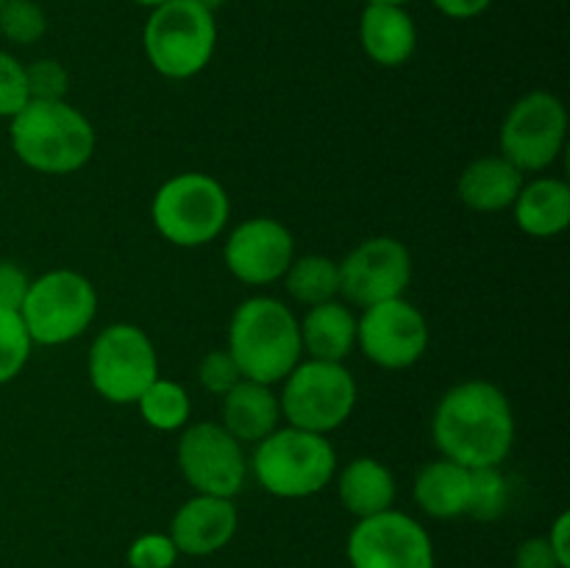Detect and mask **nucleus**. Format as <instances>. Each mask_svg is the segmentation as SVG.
<instances>
[{
    "label": "nucleus",
    "instance_id": "nucleus-1",
    "mask_svg": "<svg viewBox=\"0 0 570 568\" xmlns=\"http://www.w3.org/2000/svg\"><path fill=\"white\" fill-rule=\"evenodd\" d=\"M440 457L465 468L501 466L515 443V415L504 390L484 379H468L440 395L432 418Z\"/></svg>",
    "mask_w": 570,
    "mask_h": 568
},
{
    "label": "nucleus",
    "instance_id": "nucleus-2",
    "mask_svg": "<svg viewBox=\"0 0 570 568\" xmlns=\"http://www.w3.org/2000/svg\"><path fill=\"white\" fill-rule=\"evenodd\" d=\"M226 351L243 379L273 388L304 360L298 317L273 295L245 298L228 323Z\"/></svg>",
    "mask_w": 570,
    "mask_h": 568
},
{
    "label": "nucleus",
    "instance_id": "nucleus-3",
    "mask_svg": "<svg viewBox=\"0 0 570 568\" xmlns=\"http://www.w3.org/2000/svg\"><path fill=\"white\" fill-rule=\"evenodd\" d=\"M11 150L45 176L78 173L95 154V128L65 100H28L9 120Z\"/></svg>",
    "mask_w": 570,
    "mask_h": 568
},
{
    "label": "nucleus",
    "instance_id": "nucleus-4",
    "mask_svg": "<svg viewBox=\"0 0 570 568\" xmlns=\"http://www.w3.org/2000/svg\"><path fill=\"white\" fill-rule=\"evenodd\" d=\"M248 468L276 499H309L337 473V451L326 434L278 427L256 443Z\"/></svg>",
    "mask_w": 570,
    "mask_h": 568
},
{
    "label": "nucleus",
    "instance_id": "nucleus-5",
    "mask_svg": "<svg viewBox=\"0 0 570 568\" xmlns=\"http://www.w3.org/2000/svg\"><path fill=\"white\" fill-rule=\"evenodd\" d=\"M232 217L226 187L209 173H178L156 189L150 200L154 228L178 248L215 243Z\"/></svg>",
    "mask_w": 570,
    "mask_h": 568
},
{
    "label": "nucleus",
    "instance_id": "nucleus-6",
    "mask_svg": "<svg viewBox=\"0 0 570 568\" xmlns=\"http://www.w3.org/2000/svg\"><path fill=\"white\" fill-rule=\"evenodd\" d=\"M150 67L170 81H187L209 67L217 50L215 14L193 0H170L150 9L142 31Z\"/></svg>",
    "mask_w": 570,
    "mask_h": 568
},
{
    "label": "nucleus",
    "instance_id": "nucleus-7",
    "mask_svg": "<svg viewBox=\"0 0 570 568\" xmlns=\"http://www.w3.org/2000/svg\"><path fill=\"white\" fill-rule=\"evenodd\" d=\"M356 395V379L343 362L301 360L284 376L278 407L287 427L328 438L351 418Z\"/></svg>",
    "mask_w": 570,
    "mask_h": 568
},
{
    "label": "nucleus",
    "instance_id": "nucleus-8",
    "mask_svg": "<svg viewBox=\"0 0 570 568\" xmlns=\"http://www.w3.org/2000/svg\"><path fill=\"white\" fill-rule=\"evenodd\" d=\"M98 315V290L83 273L59 267L31 278L20 317L33 345H67L81 337Z\"/></svg>",
    "mask_w": 570,
    "mask_h": 568
},
{
    "label": "nucleus",
    "instance_id": "nucleus-9",
    "mask_svg": "<svg viewBox=\"0 0 570 568\" xmlns=\"http://www.w3.org/2000/svg\"><path fill=\"white\" fill-rule=\"evenodd\" d=\"M89 384L109 404H137L159 376V356L148 332L134 323H109L89 345Z\"/></svg>",
    "mask_w": 570,
    "mask_h": 568
},
{
    "label": "nucleus",
    "instance_id": "nucleus-10",
    "mask_svg": "<svg viewBox=\"0 0 570 568\" xmlns=\"http://www.w3.org/2000/svg\"><path fill=\"white\" fill-rule=\"evenodd\" d=\"M568 111L554 92L534 89L518 98L499 131L501 156L521 173H543L566 150Z\"/></svg>",
    "mask_w": 570,
    "mask_h": 568
},
{
    "label": "nucleus",
    "instance_id": "nucleus-11",
    "mask_svg": "<svg viewBox=\"0 0 570 568\" xmlns=\"http://www.w3.org/2000/svg\"><path fill=\"white\" fill-rule=\"evenodd\" d=\"M178 468L195 493L234 499L248 479L243 443L223 423H187L176 449Z\"/></svg>",
    "mask_w": 570,
    "mask_h": 568
},
{
    "label": "nucleus",
    "instance_id": "nucleus-12",
    "mask_svg": "<svg viewBox=\"0 0 570 568\" xmlns=\"http://www.w3.org/2000/svg\"><path fill=\"white\" fill-rule=\"evenodd\" d=\"M345 555L351 568H434V543L423 523L393 507L360 518Z\"/></svg>",
    "mask_w": 570,
    "mask_h": 568
},
{
    "label": "nucleus",
    "instance_id": "nucleus-13",
    "mask_svg": "<svg viewBox=\"0 0 570 568\" xmlns=\"http://www.w3.org/2000/svg\"><path fill=\"white\" fill-rule=\"evenodd\" d=\"M356 349L384 371H406L426 354L429 323L404 295L382 301L356 317Z\"/></svg>",
    "mask_w": 570,
    "mask_h": 568
},
{
    "label": "nucleus",
    "instance_id": "nucleus-14",
    "mask_svg": "<svg viewBox=\"0 0 570 568\" xmlns=\"http://www.w3.org/2000/svg\"><path fill=\"white\" fill-rule=\"evenodd\" d=\"M337 265L340 298L362 310L401 298L412 284V254L395 237L362 239Z\"/></svg>",
    "mask_w": 570,
    "mask_h": 568
},
{
    "label": "nucleus",
    "instance_id": "nucleus-15",
    "mask_svg": "<svg viewBox=\"0 0 570 568\" xmlns=\"http://www.w3.org/2000/svg\"><path fill=\"white\" fill-rule=\"evenodd\" d=\"M295 259V239L276 217H248L228 234L223 262L237 282L248 287L282 282Z\"/></svg>",
    "mask_w": 570,
    "mask_h": 568
},
{
    "label": "nucleus",
    "instance_id": "nucleus-16",
    "mask_svg": "<svg viewBox=\"0 0 570 568\" xmlns=\"http://www.w3.org/2000/svg\"><path fill=\"white\" fill-rule=\"evenodd\" d=\"M237 527L239 516L234 499L195 493L193 499L178 507L167 535L176 543L178 555L209 557L232 543Z\"/></svg>",
    "mask_w": 570,
    "mask_h": 568
},
{
    "label": "nucleus",
    "instance_id": "nucleus-17",
    "mask_svg": "<svg viewBox=\"0 0 570 568\" xmlns=\"http://www.w3.org/2000/svg\"><path fill=\"white\" fill-rule=\"evenodd\" d=\"M360 45L379 67H401L415 56L417 26L406 6L367 3L360 17Z\"/></svg>",
    "mask_w": 570,
    "mask_h": 568
},
{
    "label": "nucleus",
    "instance_id": "nucleus-18",
    "mask_svg": "<svg viewBox=\"0 0 570 568\" xmlns=\"http://www.w3.org/2000/svg\"><path fill=\"white\" fill-rule=\"evenodd\" d=\"M523 182H527V173L518 170L501 154L482 156V159H473L460 173L456 195H460V200L468 209L490 215V212L512 209Z\"/></svg>",
    "mask_w": 570,
    "mask_h": 568
},
{
    "label": "nucleus",
    "instance_id": "nucleus-19",
    "mask_svg": "<svg viewBox=\"0 0 570 568\" xmlns=\"http://www.w3.org/2000/svg\"><path fill=\"white\" fill-rule=\"evenodd\" d=\"M518 228L534 239L560 237L570 226V187L554 176H540L523 182L515 204H512Z\"/></svg>",
    "mask_w": 570,
    "mask_h": 568
},
{
    "label": "nucleus",
    "instance_id": "nucleus-20",
    "mask_svg": "<svg viewBox=\"0 0 570 568\" xmlns=\"http://www.w3.org/2000/svg\"><path fill=\"white\" fill-rule=\"evenodd\" d=\"M278 421H282V407L271 384L239 379L223 395V427L239 443H259L267 434L276 432Z\"/></svg>",
    "mask_w": 570,
    "mask_h": 568
},
{
    "label": "nucleus",
    "instance_id": "nucleus-21",
    "mask_svg": "<svg viewBox=\"0 0 570 568\" xmlns=\"http://www.w3.org/2000/svg\"><path fill=\"white\" fill-rule=\"evenodd\" d=\"M301 323V345L309 360L345 362L356 349V315L345 301L334 298L326 304L306 306Z\"/></svg>",
    "mask_w": 570,
    "mask_h": 568
},
{
    "label": "nucleus",
    "instance_id": "nucleus-22",
    "mask_svg": "<svg viewBox=\"0 0 570 568\" xmlns=\"http://www.w3.org/2000/svg\"><path fill=\"white\" fill-rule=\"evenodd\" d=\"M412 493H415L417 507L438 521L465 516L468 499H471V468L445 460V457L426 462L417 471Z\"/></svg>",
    "mask_w": 570,
    "mask_h": 568
},
{
    "label": "nucleus",
    "instance_id": "nucleus-23",
    "mask_svg": "<svg viewBox=\"0 0 570 568\" xmlns=\"http://www.w3.org/2000/svg\"><path fill=\"white\" fill-rule=\"evenodd\" d=\"M340 505L360 521L384 512L395 501V477L376 457H356L337 477Z\"/></svg>",
    "mask_w": 570,
    "mask_h": 568
},
{
    "label": "nucleus",
    "instance_id": "nucleus-24",
    "mask_svg": "<svg viewBox=\"0 0 570 568\" xmlns=\"http://www.w3.org/2000/svg\"><path fill=\"white\" fill-rule=\"evenodd\" d=\"M284 287L301 306L326 304L340 298V265L323 254L295 256L284 273Z\"/></svg>",
    "mask_w": 570,
    "mask_h": 568
},
{
    "label": "nucleus",
    "instance_id": "nucleus-25",
    "mask_svg": "<svg viewBox=\"0 0 570 568\" xmlns=\"http://www.w3.org/2000/svg\"><path fill=\"white\" fill-rule=\"evenodd\" d=\"M137 410L142 421L156 432H178L193 418V399L184 384L156 376L137 399Z\"/></svg>",
    "mask_w": 570,
    "mask_h": 568
},
{
    "label": "nucleus",
    "instance_id": "nucleus-26",
    "mask_svg": "<svg viewBox=\"0 0 570 568\" xmlns=\"http://www.w3.org/2000/svg\"><path fill=\"white\" fill-rule=\"evenodd\" d=\"M510 505V482H507L501 466L471 468V499H468V512L473 521H495L504 516Z\"/></svg>",
    "mask_w": 570,
    "mask_h": 568
},
{
    "label": "nucleus",
    "instance_id": "nucleus-27",
    "mask_svg": "<svg viewBox=\"0 0 570 568\" xmlns=\"http://www.w3.org/2000/svg\"><path fill=\"white\" fill-rule=\"evenodd\" d=\"M31 334L22 323L20 312L0 310V388L14 382L31 360Z\"/></svg>",
    "mask_w": 570,
    "mask_h": 568
},
{
    "label": "nucleus",
    "instance_id": "nucleus-28",
    "mask_svg": "<svg viewBox=\"0 0 570 568\" xmlns=\"http://www.w3.org/2000/svg\"><path fill=\"white\" fill-rule=\"evenodd\" d=\"M48 31V17L37 0H6L0 6V37L11 45H33Z\"/></svg>",
    "mask_w": 570,
    "mask_h": 568
},
{
    "label": "nucleus",
    "instance_id": "nucleus-29",
    "mask_svg": "<svg viewBox=\"0 0 570 568\" xmlns=\"http://www.w3.org/2000/svg\"><path fill=\"white\" fill-rule=\"evenodd\" d=\"M126 562L128 568H173L178 562V549L167 532H145L131 540Z\"/></svg>",
    "mask_w": 570,
    "mask_h": 568
},
{
    "label": "nucleus",
    "instance_id": "nucleus-30",
    "mask_svg": "<svg viewBox=\"0 0 570 568\" xmlns=\"http://www.w3.org/2000/svg\"><path fill=\"white\" fill-rule=\"evenodd\" d=\"M26 81L31 100H65L70 89V76L56 59H39L26 65Z\"/></svg>",
    "mask_w": 570,
    "mask_h": 568
},
{
    "label": "nucleus",
    "instance_id": "nucleus-31",
    "mask_svg": "<svg viewBox=\"0 0 570 568\" xmlns=\"http://www.w3.org/2000/svg\"><path fill=\"white\" fill-rule=\"evenodd\" d=\"M31 100L26 81V65L0 50V117L11 120Z\"/></svg>",
    "mask_w": 570,
    "mask_h": 568
},
{
    "label": "nucleus",
    "instance_id": "nucleus-32",
    "mask_svg": "<svg viewBox=\"0 0 570 568\" xmlns=\"http://www.w3.org/2000/svg\"><path fill=\"white\" fill-rule=\"evenodd\" d=\"M239 379H243V373H239L237 362L232 360V354L226 349L206 351L198 365V382L206 393L220 395L223 399Z\"/></svg>",
    "mask_w": 570,
    "mask_h": 568
},
{
    "label": "nucleus",
    "instance_id": "nucleus-33",
    "mask_svg": "<svg viewBox=\"0 0 570 568\" xmlns=\"http://www.w3.org/2000/svg\"><path fill=\"white\" fill-rule=\"evenodd\" d=\"M28 287H31V276L17 262L0 259V310L20 312Z\"/></svg>",
    "mask_w": 570,
    "mask_h": 568
},
{
    "label": "nucleus",
    "instance_id": "nucleus-34",
    "mask_svg": "<svg viewBox=\"0 0 570 568\" xmlns=\"http://www.w3.org/2000/svg\"><path fill=\"white\" fill-rule=\"evenodd\" d=\"M515 568H562L560 560L551 551L549 540L543 538H529L523 540L515 549Z\"/></svg>",
    "mask_w": 570,
    "mask_h": 568
},
{
    "label": "nucleus",
    "instance_id": "nucleus-35",
    "mask_svg": "<svg viewBox=\"0 0 570 568\" xmlns=\"http://www.w3.org/2000/svg\"><path fill=\"white\" fill-rule=\"evenodd\" d=\"M546 540H549L551 551H554V557L560 560V566L570 568V512L568 510H562L560 516L554 518Z\"/></svg>",
    "mask_w": 570,
    "mask_h": 568
},
{
    "label": "nucleus",
    "instance_id": "nucleus-36",
    "mask_svg": "<svg viewBox=\"0 0 570 568\" xmlns=\"http://www.w3.org/2000/svg\"><path fill=\"white\" fill-rule=\"evenodd\" d=\"M493 0H432L434 9L440 14L451 17V20H473V17L484 14Z\"/></svg>",
    "mask_w": 570,
    "mask_h": 568
},
{
    "label": "nucleus",
    "instance_id": "nucleus-37",
    "mask_svg": "<svg viewBox=\"0 0 570 568\" xmlns=\"http://www.w3.org/2000/svg\"><path fill=\"white\" fill-rule=\"evenodd\" d=\"M193 3L200 6V9H206L209 14H217V11H220L228 0H193Z\"/></svg>",
    "mask_w": 570,
    "mask_h": 568
},
{
    "label": "nucleus",
    "instance_id": "nucleus-38",
    "mask_svg": "<svg viewBox=\"0 0 570 568\" xmlns=\"http://www.w3.org/2000/svg\"><path fill=\"white\" fill-rule=\"evenodd\" d=\"M131 3L145 6V9H156V6H165V3H170V0H131Z\"/></svg>",
    "mask_w": 570,
    "mask_h": 568
},
{
    "label": "nucleus",
    "instance_id": "nucleus-39",
    "mask_svg": "<svg viewBox=\"0 0 570 568\" xmlns=\"http://www.w3.org/2000/svg\"><path fill=\"white\" fill-rule=\"evenodd\" d=\"M367 3H387V6H406L412 0H367Z\"/></svg>",
    "mask_w": 570,
    "mask_h": 568
},
{
    "label": "nucleus",
    "instance_id": "nucleus-40",
    "mask_svg": "<svg viewBox=\"0 0 570 568\" xmlns=\"http://www.w3.org/2000/svg\"><path fill=\"white\" fill-rule=\"evenodd\" d=\"M6 3V0H0V6H3Z\"/></svg>",
    "mask_w": 570,
    "mask_h": 568
}]
</instances>
